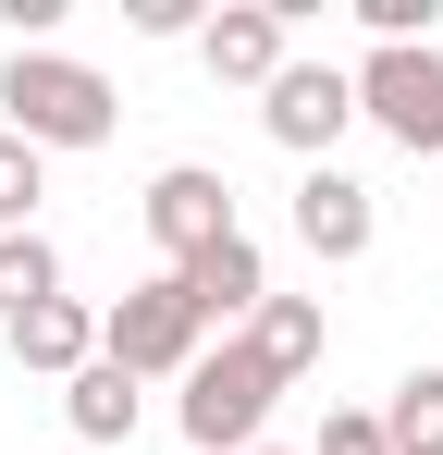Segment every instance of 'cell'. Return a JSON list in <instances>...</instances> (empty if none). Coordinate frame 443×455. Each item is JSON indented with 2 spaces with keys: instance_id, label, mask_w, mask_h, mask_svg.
<instances>
[{
  "instance_id": "8",
  "label": "cell",
  "mask_w": 443,
  "mask_h": 455,
  "mask_svg": "<svg viewBox=\"0 0 443 455\" xmlns=\"http://www.w3.org/2000/svg\"><path fill=\"white\" fill-rule=\"evenodd\" d=\"M284 37H295L284 0H234V12H210V25H197V50H210V75H222V86H271V75L295 62Z\"/></svg>"
},
{
  "instance_id": "12",
  "label": "cell",
  "mask_w": 443,
  "mask_h": 455,
  "mask_svg": "<svg viewBox=\"0 0 443 455\" xmlns=\"http://www.w3.org/2000/svg\"><path fill=\"white\" fill-rule=\"evenodd\" d=\"M246 345H259V357H271V370H308V357H320V296H259V320H246Z\"/></svg>"
},
{
  "instance_id": "5",
  "label": "cell",
  "mask_w": 443,
  "mask_h": 455,
  "mask_svg": "<svg viewBox=\"0 0 443 455\" xmlns=\"http://www.w3.org/2000/svg\"><path fill=\"white\" fill-rule=\"evenodd\" d=\"M358 111L394 148H443V50H369L358 62Z\"/></svg>"
},
{
  "instance_id": "4",
  "label": "cell",
  "mask_w": 443,
  "mask_h": 455,
  "mask_svg": "<svg viewBox=\"0 0 443 455\" xmlns=\"http://www.w3.org/2000/svg\"><path fill=\"white\" fill-rule=\"evenodd\" d=\"M259 124H271V148L333 160V136L358 124V75H333V62H284V75L259 86Z\"/></svg>"
},
{
  "instance_id": "6",
  "label": "cell",
  "mask_w": 443,
  "mask_h": 455,
  "mask_svg": "<svg viewBox=\"0 0 443 455\" xmlns=\"http://www.w3.org/2000/svg\"><path fill=\"white\" fill-rule=\"evenodd\" d=\"M136 210H148V234H160V259H173V271H185V259H210L222 234H246V222H234V185H222L210 160H173Z\"/></svg>"
},
{
  "instance_id": "14",
  "label": "cell",
  "mask_w": 443,
  "mask_h": 455,
  "mask_svg": "<svg viewBox=\"0 0 443 455\" xmlns=\"http://www.w3.org/2000/svg\"><path fill=\"white\" fill-rule=\"evenodd\" d=\"M62 296V259H50V234H0V320H25V307Z\"/></svg>"
},
{
  "instance_id": "17",
  "label": "cell",
  "mask_w": 443,
  "mask_h": 455,
  "mask_svg": "<svg viewBox=\"0 0 443 455\" xmlns=\"http://www.w3.org/2000/svg\"><path fill=\"white\" fill-rule=\"evenodd\" d=\"M136 37H197V0H136Z\"/></svg>"
},
{
  "instance_id": "2",
  "label": "cell",
  "mask_w": 443,
  "mask_h": 455,
  "mask_svg": "<svg viewBox=\"0 0 443 455\" xmlns=\"http://www.w3.org/2000/svg\"><path fill=\"white\" fill-rule=\"evenodd\" d=\"M271 394H284V370L234 332V345H197V370H185V443L197 455H246L259 443V419H271Z\"/></svg>"
},
{
  "instance_id": "1",
  "label": "cell",
  "mask_w": 443,
  "mask_h": 455,
  "mask_svg": "<svg viewBox=\"0 0 443 455\" xmlns=\"http://www.w3.org/2000/svg\"><path fill=\"white\" fill-rule=\"evenodd\" d=\"M124 111H111V86L86 75V62H62V50H12L0 62V136H25V148H99Z\"/></svg>"
},
{
  "instance_id": "18",
  "label": "cell",
  "mask_w": 443,
  "mask_h": 455,
  "mask_svg": "<svg viewBox=\"0 0 443 455\" xmlns=\"http://www.w3.org/2000/svg\"><path fill=\"white\" fill-rule=\"evenodd\" d=\"M246 455H284V443H246Z\"/></svg>"
},
{
  "instance_id": "3",
  "label": "cell",
  "mask_w": 443,
  "mask_h": 455,
  "mask_svg": "<svg viewBox=\"0 0 443 455\" xmlns=\"http://www.w3.org/2000/svg\"><path fill=\"white\" fill-rule=\"evenodd\" d=\"M197 332H210V320H197V296H185L173 271H148L136 296L99 320V357H111L124 381H185V370H197Z\"/></svg>"
},
{
  "instance_id": "11",
  "label": "cell",
  "mask_w": 443,
  "mask_h": 455,
  "mask_svg": "<svg viewBox=\"0 0 443 455\" xmlns=\"http://www.w3.org/2000/svg\"><path fill=\"white\" fill-rule=\"evenodd\" d=\"M62 419H74V443H124V431H136V381L111 370V357H86V370L62 381Z\"/></svg>"
},
{
  "instance_id": "9",
  "label": "cell",
  "mask_w": 443,
  "mask_h": 455,
  "mask_svg": "<svg viewBox=\"0 0 443 455\" xmlns=\"http://www.w3.org/2000/svg\"><path fill=\"white\" fill-rule=\"evenodd\" d=\"M173 283L197 296V320H259V296H271V271H259V234H222L210 259H185Z\"/></svg>"
},
{
  "instance_id": "13",
  "label": "cell",
  "mask_w": 443,
  "mask_h": 455,
  "mask_svg": "<svg viewBox=\"0 0 443 455\" xmlns=\"http://www.w3.org/2000/svg\"><path fill=\"white\" fill-rule=\"evenodd\" d=\"M382 443H394V455H443V370H407V381H394Z\"/></svg>"
},
{
  "instance_id": "16",
  "label": "cell",
  "mask_w": 443,
  "mask_h": 455,
  "mask_svg": "<svg viewBox=\"0 0 443 455\" xmlns=\"http://www.w3.org/2000/svg\"><path fill=\"white\" fill-rule=\"evenodd\" d=\"M320 455H394L382 443V406H333V419H320Z\"/></svg>"
},
{
  "instance_id": "7",
  "label": "cell",
  "mask_w": 443,
  "mask_h": 455,
  "mask_svg": "<svg viewBox=\"0 0 443 455\" xmlns=\"http://www.w3.org/2000/svg\"><path fill=\"white\" fill-rule=\"evenodd\" d=\"M369 234H382L369 185H358V172H333V160H308V185H295V246L345 271V259H369Z\"/></svg>"
},
{
  "instance_id": "15",
  "label": "cell",
  "mask_w": 443,
  "mask_h": 455,
  "mask_svg": "<svg viewBox=\"0 0 443 455\" xmlns=\"http://www.w3.org/2000/svg\"><path fill=\"white\" fill-rule=\"evenodd\" d=\"M37 197H50V160L25 136H0V234H37Z\"/></svg>"
},
{
  "instance_id": "10",
  "label": "cell",
  "mask_w": 443,
  "mask_h": 455,
  "mask_svg": "<svg viewBox=\"0 0 443 455\" xmlns=\"http://www.w3.org/2000/svg\"><path fill=\"white\" fill-rule=\"evenodd\" d=\"M12 357H25V370H86V357H99V307H74V296H50V307H25V320H12Z\"/></svg>"
}]
</instances>
